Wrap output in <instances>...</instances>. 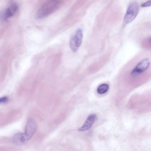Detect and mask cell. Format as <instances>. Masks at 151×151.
<instances>
[{"label":"cell","mask_w":151,"mask_h":151,"mask_svg":"<svg viewBox=\"0 0 151 151\" xmlns=\"http://www.w3.org/2000/svg\"><path fill=\"white\" fill-rule=\"evenodd\" d=\"M60 0H47L41 6L37 13V19L45 18L54 12L59 7Z\"/></svg>","instance_id":"6da1fadb"},{"label":"cell","mask_w":151,"mask_h":151,"mask_svg":"<svg viewBox=\"0 0 151 151\" xmlns=\"http://www.w3.org/2000/svg\"><path fill=\"white\" fill-rule=\"evenodd\" d=\"M36 126L34 121L31 118L27 121L25 129V132L21 133L22 139L26 144L30 139L35 132Z\"/></svg>","instance_id":"7a4b0ae2"},{"label":"cell","mask_w":151,"mask_h":151,"mask_svg":"<svg viewBox=\"0 0 151 151\" xmlns=\"http://www.w3.org/2000/svg\"><path fill=\"white\" fill-rule=\"evenodd\" d=\"M139 12V7L137 4L132 2L129 4L127 9L124 18V22L126 24H128L136 17Z\"/></svg>","instance_id":"3957f363"},{"label":"cell","mask_w":151,"mask_h":151,"mask_svg":"<svg viewBox=\"0 0 151 151\" xmlns=\"http://www.w3.org/2000/svg\"><path fill=\"white\" fill-rule=\"evenodd\" d=\"M83 32L80 29H78L74 35L70 39L69 43L72 50L74 52L77 51L81 46L83 38Z\"/></svg>","instance_id":"277c9868"},{"label":"cell","mask_w":151,"mask_h":151,"mask_svg":"<svg viewBox=\"0 0 151 151\" xmlns=\"http://www.w3.org/2000/svg\"><path fill=\"white\" fill-rule=\"evenodd\" d=\"M150 64V60L148 58H145L140 61L131 72V74L137 76L147 70Z\"/></svg>","instance_id":"5b68a950"},{"label":"cell","mask_w":151,"mask_h":151,"mask_svg":"<svg viewBox=\"0 0 151 151\" xmlns=\"http://www.w3.org/2000/svg\"><path fill=\"white\" fill-rule=\"evenodd\" d=\"M96 118L95 114H91L88 116L85 122L79 128L78 131H84L89 129L92 126Z\"/></svg>","instance_id":"8992f818"},{"label":"cell","mask_w":151,"mask_h":151,"mask_svg":"<svg viewBox=\"0 0 151 151\" xmlns=\"http://www.w3.org/2000/svg\"><path fill=\"white\" fill-rule=\"evenodd\" d=\"M18 6L17 4L14 3L11 5L5 11L4 17V20H7L9 17L13 16L17 11Z\"/></svg>","instance_id":"52a82bcc"},{"label":"cell","mask_w":151,"mask_h":151,"mask_svg":"<svg viewBox=\"0 0 151 151\" xmlns=\"http://www.w3.org/2000/svg\"><path fill=\"white\" fill-rule=\"evenodd\" d=\"M109 89V85L106 83H103L98 86L97 89V91L99 94H102L106 93Z\"/></svg>","instance_id":"ba28073f"},{"label":"cell","mask_w":151,"mask_h":151,"mask_svg":"<svg viewBox=\"0 0 151 151\" xmlns=\"http://www.w3.org/2000/svg\"><path fill=\"white\" fill-rule=\"evenodd\" d=\"M151 5V0H149L146 2L144 3L141 5L142 7H148Z\"/></svg>","instance_id":"9c48e42d"},{"label":"cell","mask_w":151,"mask_h":151,"mask_svg":"<svg viewBox=\"0 0 151 151\" xmlns=\"http://www.w3.org/2000/svg\"><path fill=\"white\" fill-rule=\"evenodd\" d=\"M7 100L8 98L6 96L0 98V104L6 102L7 101Z\"/></svg>","instance_id":"30bf717a"}]
</instances>
